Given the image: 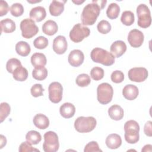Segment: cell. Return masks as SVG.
I'll list each match as a JSON object with an SVG mask.
<instances>
[{"label": "cell", "mask_w": 152, "mask_h": 152, "mask_svg": "<svg viewBox=\"0 0 152 152\" xmlns=\"http://www.w3.org/2000/svg\"><path fill=\"white\" fill-rule=\"evenodd\" d=\"M101 10L100 7L92 1L87 4L83 8L81 13V21L84 26H90L95 23Z\"/></svg>", "instance_id": "6da1fadb"}, {"label": "cell", "mask_w": 152, "mask_h": 152, "mask_svg": "<svg viewBox=\"0 0 152 152\" xmlns=\"http://www.w3.org/2000/svg\"><path fill=\"white\" fill-rule=\"evenodd\" d=\"M90 57L94 62L100 63L105 66L113 65L115 60V57L110 52L100 48H94L90 53Z\"/></svg>", "instance_id": "7a4b0ae2"}, {"label": "cell", "mask_w": 152, "mask_h": 152, "mask_svg": "<svg viewBox=\"0 0 152 152\" xmlns=\"http://www.w3.org/2000/svg\"><path fill=\"white\" fill-rule=\"evenodd\" d=\"M125 139L129 144H135L139 141L140 126L134 120H129L124 125Z\"/></svg>", "instance_id": "3957f363"}, {"label": "cell", "mask_w": 152, "mask_h": 152, "mask_svg": "<svg viewBox=\"0 0 152 152\" xmlns=\"http://www.w3.org/2000/svg\"><path fill=\"white\" fill-rule=\"evenodd\" d=\"M96 124V119L93 116H80L74 122V128L79 132L86 133L93 131Z\"/></svg>", "instance_id": "277c9868"}, {"label": "cell", "mask_w": 152, "mask_h": 152, "mask_svg": "<svg viewBox=\"0 0 152 152\" xmlns=\"http://www.w3.org/2000/svg\"><path fill=\"white\" fill-rule=\"evenodd\" d=\"M113 90L110 84L103 83L99 84L97 88V98L98 102L102 104L110 103L112 99Z\"/></svg>", "instance_id": "5b68a950"}, {"label": "cell", "mask_w": 152, "mask_h": 152, "mask_svg": "<svg viewBox=\"0 0 152 152\" xmlns=\"http://www.w3.org/2000/svg\"><path fill=\"white\" fill-rule=\"evenodd\" d=\"M138 25L141 28H147L151 24V17L149 8L144 4H141L137 8Z\"/></svg>", "instance_id": "8992f818"}, {"label": "cell", "mask_w": 152, "mask_h": 152, "mask_svg": "<svg viewBox=\"0 0 152 152\" xmlns=\"http://www.w3.org/2000/svg\"><path fill=\"white\" fill-rule=\"evenodd\" d=\"M43 149L45 152H56L59 147L58 135L53 131H48L44 135Z\"/></svg>", "instance_id": "52a82bcc"}, {"label": "cell", "mask_w": 152, "mask_h": 152, "mask_svg": "<svg viewBox=\"0 0 152 152\" xmlns=\"http://www.w3.org/2000/svg\"><path fill=\"white\" fill-rule=\"evenodd\" d=\"M90 29L81 23H77L74 26L69 32L70 39L75 42L78 43L81 42L84 38L90 35Z\"/></svg>", "instance_id": "ba28073f"}, {"label": "cell", "mask_w": 152, "mask_h": 152, "mask_svg": "<svg viewBox=\"0 0 152 152\" xmlns=\"http://www.w3.org/2000/svg\"><path fill=\"white\" fill-rule=\"evenodd\" d=\"M21 34L24 38L30 39L39 31V28L35 22L30 18H25L20 23Z\"/></svg>", "instance_id": "9c48e42d"}, {"label": "cell", "mask_w": 152, "mask_h": 152, "mask_svg": "<svg viewBox=\"0 0 152 152\" xmlns=\"http://www.w3.org/2000/svg\"><path fill=\"white\" fill-rule=\"evenodd\" d=\"M49 99L52 103H58L62 98L63 88L59 82H52L48 87Z\"/></svg>", "instance_id": "30bf717a"}, {"label": "cell", "mask_w": 152, "mask_h": 152, "mask_svg": "<svg viewBox=\"0 0 152 152\" xmlns=\"http://www.w3.org/2000/svg\"><path fill=\"white\" fill-rule=\"evenodd\" d=\"M148 71L144 67H135L130 69L128 75L129 79L134 82L140 83L145 81L148 77Z\"/></svg>", "instance_id": "8fae6325"}, {"label": "cell", "mask_w": 152, "mask_h": 152, "mask_svg": "<svg viewBox=\"0 0 152 152\" xmlns=\"http://www.w3.org/2000/svg\"><path fill=\"white\" fill-rule=\"evenodd\" d=\"M144 36L143 33L138 29L131 30L128 35V41L133 48H139L144 42Z\"/></svg>", "instance_id": "7c38bea8"}, {"label": "cell", "mask_w": 152, "mask_h": 152, "mask_svg": "<svg viewBox=\"0 0 152 152\" xmlns=\"http://www.w3.org/2000/svg\"><path fill=\"white\" fill-rule=\"evenodd\" d=\"M68 43L66 38L64 36H58L53 41V51L59 55L63 54L67 50Z\"/></svg>", "instance_id": "4fadbf2b"}, {"label": "cell", "mask_w": 152, "mask_h": 152, "mask_svg": "<svg viewBox=\"0 0 152 152\" xmlns=\"http://www.w3.org/2000/svg\"><path fill=\"white\" fill-rule=\"evenodd\" d=\"M84 59V55L82 51L79 49H74L70 52L68 61L69 64L74 67H77L81 65Z\"/></svg>", "instance_id": "5bb4252c"}, {"label": "cell", "mask_w": 152, "mask_h": 152, "mask_svg": "<svg viewBox=\"0 0 152 152\" xmlns=\"http://www.w3.org/2000/svg\"><path fill=\"white\" fill-rule=\"evenodd\" d=\"M111 53L116 58L121 57L126 50V45L124 41L116 40L110 46Z\"/></svg>", "instance_id": "9a60e30c"}, {"label": "cell", "mask_w": 152, "mask_h": 152, "mask_svg": "<svg viewBox=\"0 0 152 152\" xmlns=\"http://www.w3.org/2000/svg\"><path fill=\"white\" fill-rule=\"evenodd\" d=\"M30 17L36 22H40L44 20L46 16V10L42 6H38L31 8L29 13Z\"/></svg>", "instance_id": "2e32d148"}, {"label": "cell", "mask_w": 152, "mask_h": 152, "mask_svg": "<svg viewBox=\"0 0 152 152\" xmlns=\"http://www.w3.org/2000/svg\"><path fill=\"white\" fill-rule=\"evenodd\" d=\"M138 93L139 91L138 87L133 84L126 85L122 90V94L124 97L128 100H132L136 99Z\"/></svg>", "instance_id": "e0dca14e"}, {"label": "cell", "mask_w": 152, "mask_h": 152, "mask_svg": "<svg viewBox=\"0 0 152 152\" xmlns=\"http://www.w3.org/2000/svg\"><path fill=\"white\" fill-rule=\"evenodd\" d=\"M107 147L110 149H116L122 144V139L119 135L117 134H111L109 135L105 141Z\"/></svg>", "instance_id": "ac0fdd59"}, {"label": "cell", "mask_w": 152, "mask_h": 152, "mask_svg": "<svg viewBox=\"0 0 152 152\" xmlns=\"http://www.w3.org/2000/svg\"><path fill=\"white\" fill-rule=\"evenodd\" d=\"M66 1H52L49 5V12L53 16H59L64 10V4Z\"/></svg>", "instance_id": "d6986e66"}, {"label": "cell", "mask_w": 152, "mask_h": 152, "mask_svg": "<svg viewBox=\"0 0 152 152\" xmlns=\"http://www.w3.org/2000/svg\"><path fill=\"white\" fill-rule=\"evenodd\" d=\"M33 122L34 125L40 129H46L49 125V120L48 118L42 113L36 115L33 118Z\"/></svg>", "instance_id": "ffe728a7"}, {"label": "cell", "mask_w": 152, "mask_h": 152, "mask_svg": "<svg viewBox=\"0 0 152 152\" xmlns=\"http://www.w3.org/2000/svg\"><path fill=\"white\" fill-rule=\"evenodd\" d=\"M59 112L63 118H70L74 115L75 112V107L74 105L71 103H64L61 106Z\"/></svg>", "instance_id": "44dd1931"}, {"label": "cell", "mask_w": 152, "mask_h": 152, "mask_svg": "<svg viewBox=\"0 0 152 152\" xmlns=\"http://www.w3.org/2000/svg\"><path fill=\"white\" fill-rule=\"evenodd\" d=\"M108 114L112 119L119 121L124 117V112L120 106L118 104H113L109 108Z\"/></svg>", "instance_id": "7402d4cb"}, {"label": "cell", "mask_w": 152, "mask_h": 152, "mask_svg": "<svg viewBox=\"0 0 152 152\" xmlns=\"http://www.w3.org/2000/svg\"><path fill=\"white\" fill-rule=\"evenodd\" d=\"M58 27L56 23L51 20L46 21L42 26L43 32L49 36L55 34L58 31Z\"/></svg>", "instance_id": "603a6c76"}, {"label": "cell", "mask_w": 152, "mask_h": 152, "mask_svg": "<svg viewBox=\"0 0 152 152\" xmlns=\"http://www.w3.org/2000/svg\"><path fill=\"white\" fill-rule=\"evenodd\" d=\"M31 62L34 68L45 66L47 62L46 56L42 53H34L31 56Z\"/></svg>", "instance_id": "cb8c5ba5"}, {"label": "cell", "mask_w": 152, "mask_h": 152, "mask_svg": "<svg viewBox=\"0 0 152 152\" xmlns=\"http://www.w3.org/2000/svg\"><path fill=\"white\" fill-rule=\"evenodd\" d=\"M1 24V33H10L13 32L16 28L15 22L10 18H5L0 21Z\"/></svg>", "instance_id": "d4e9b609"}, {"label": "cell", "mask_w": 152, "mask_h": 152, "mask_svg": "<svg viewBox=\"0 0 152 152\" xmlns=\"http://www.w3.org/2000/svg\"><path fill=\"white\" fill-rule=\"evenodd\" d=\"M15 50L19 55L26 56L30 53L31 48L28 43L24 41H20L15 45Z\"/></svg>", "instance_id": "484cf974"}, {"label": "cell", "mask_w": 152, "mask_h": 152, "mask_svg": "<svg viewBox=\"0 0 152 152\" xmlns=\"http://www.w3.org/2000/svg\"><path fill=\"white\" fill-rule=\"evenodd\" d=\"M120 12V7L116 3H111L109 5L107 10L106 15L108 18L111 20L116 18Z\"/></svg>", "instance_id": "4316f807"}, {"label": "cell", "mask_w": 152, "mask_h": 152, "mask_svg": "<svg viewBox=\"0 0 152 152\" xmlns=\"http://www.w3.org/2000/svg\"><path fill=\"white\" fill-rule=\"evenodd\" d=\"M32 76L37 80H43L48 76V70L45 66L35 67L32 71Z\"/></svg>", "instance_id": "83f0119b"}, {"label": "cell", "mask_w": 152, "mask_h": 152, "mask_svg": "<svg viewBox=\"0 0 152 152\" xmlns=\"http://www.w3.org/2000/svg\"><path fill=\"white\" fill-rule=\"evenodd\" d=\"M13 78L19 81H25L28 77V71L27 69L22 65L18 67L13 72Z\"/></svg>", "instance_id": "f1b7e54d"}, {"label": "cell", "mask_w": 152, "mask_h": 152, "mask_svg": "<svg viewBox=\"0 0 152 152\" xmlns=\"http://www.w3.org/2000/svg\"><path fill=\"white\" fill-rule=\"evenodd\" d=\"M26 139L30 144L36 145L40 142L42 140V136L39 132L31 130L27 133L26 135Z\"/></svg>", "instance_id": "f546056e"}, {"label": "cell", "mask_w": 152, "mask_h": 152, "mask_svg": "<svg viewBox=\"0 0 152 152\" xmlns=\"http://www.w3.org/2000/svg\"><path fill=\"white\" fill-rule=\"evenodd\" d=\"M121 21L125 26H131L135 21L134 13L131 11H124L121 17Z\"/></svg>", "instance_id": "4dcf8cb0"}, {"label": "cell", "mask_w": 152, "mask_h": 152, "mask_svg": "<svg viewBox=\"0 0 152 152\" xmlns=\"http://www.w3.org/2000/svg\"><path fill=\"white\" fill-rule=\"evenodd\" d=\"M76 84L81 87L88 86L91 82L90 76L87 74H79L75 80Z\"/></svg>", "instance_id": "1f68e13d"}, {"label": "cell", "mask_w": 152, "mask_h": 152, "mask_svg": "<svg viewBox=\"0 0 152 152\" xmlns=\"http://www.w3.org/2000/svg\"><path fill=\"white\" fill-rule=\"evenodd\" d=\"M21 65V63L19 59L17 58H11L7 62L6 68L8 72L13 74L14 71Z\"/></svg>", "instance_id": "d6a6232c"}, {"label": "cell", "mask_w": 152, "mask_h": 152, "mask_svg": "<svg viewBox=\"0 0 152 152\" xmlns=\"http://www.w3.org/2000/svg\"><path fill=\"white\" fill-rule=\"evenodd\" d=\"M34 46L39 49L46 48L48 45V40L44 36H39L36 38L33 42Z\"/></svg>", "instance_id": "836d02e7"}, {"label": "cell", "mask_w": 152, "mask_h": 152, "mask_svg": "<svg viewBox=\"0 0 152 152\" xmlns=\"http://www.w3.org/2000/svg\"><path fill=\"white\" fill-rule=\"evenodd\" d=\"M90 76L95 81L100 80L102 79L104 77V70L100 67H93L91 69Z\"/></svg>", "instance_id": "e575fe53"}, {"label": "cell", "mask_w": 152, "mask_h": 152, "mask_svg": "<svg viewBox=\"0 0 152 152\" xmlns=\"http://www.w3.org/2000/svg\"><path fill=\"white\" fill-rule=\"evenodd\" d=\"M11 14L14 17L21 16L24 12V8L20 3H14L10 8Z\"/></svg>", "instance_id": "d590c367"}, {"label": "cell", "mask_w": 152, "mask_h": 152, "mask_svg": "<svg viewBox=\"0 0 152 152\" xmlns=\"http://www.w3.org/2000/svg\"><path fill=\"white\" fill-rule=\"evenodd\" d=\"M97 30L102 34H107L111 30L110 24L106 20H101L97 26Z\"/></svg>", "instance_id": "8d00e7d4"}, {"label": "cell", "mask_w": 152, "mask_h": 152, "mask_svg": "<svg viewBox=\"0 0 152 152\" xmlns=\"http://www.w3.org/2000/svg\"><path fill=\"white\" fill-rule=\"evenodd\" d=\"M11 110V107L10 105L6 102H2L1 103V109H0V119L1 122H2L4 119L9 115Z\"/></svg>", "instance_id": "74e56055"}, {"label": "cell", "mask_w": 152, "mask_h": 152, "mask_svg": "<svg viewBox=\"0 0 152 152\" xmlns=\"http://www.w3.org/2000/svg\"><path fill=\"white\" fill-rule=\"evenodd\" d=\"M43 91L44 89L40 84H35L31 87L30 89L31 94L34 97L43 96Z\"/></svg>", "instance_id": "f35d334b"}, {"label": "cell", "mask_w": 152, "mask_h": 152, "mask_svg": "<svg viewBox=\"0 0 152 152\" xmlns=\"http://www.w3.org/2000/svg\"><path fill=\"white\" fill-rule=\"evenodd\" d=\"M84 152H102V150L100 149L98 143L96 141H91L87 144L84 149Z\"/></svg>", "instance_id": "ab89813d"}, {"label": "cell", "mask_w": 152, "mask_h": 152, "mask_svg": "<svg viewBox=\"0 0 152 152\" xmlns=\"http://www.w3.org/2000/svg\"><path fill=\"white\" fill-rule=\"evenodd\" d=\"M110 78L113 83H120L124 80V74L121 71L116 70L112 73Z\"/></svg>", "instance_id": "60d3db41"}, {"label": "cell", "mask_w": 152, "mask_h": 152, "mask_svg": "<svg viewBox=\"0 0 152 152\" xmlns=\"http://www.w3.org/2000/svg\"><path fill=\"white\" fill-rule=\"evenodd\" d=\"M32 144H30L29 142L24 141L19 146V151L20 152H25V151H40L39 150L33 148L31 145Z\"/></svg>", "instance_id": "b9f144b4"}, {"label": "cell", "mask_w": 152, "mask_h": 152, "mask_svg": "<svg viewBox=\"0 0 152 152\" xmlns=\"http://www.w3.org/2000/svg\"><path fill=\"white\" fill-rule=\"evenodd\" d=\"M10 10L9 6L5 1H0V16L6 15Z\"/></svg>", "instance_id": "7bdbcfd3"}, {"label": "cell", "mask_w": 152, "mask_h": 152, "mask_svg": "<svg viewBox=\"0 0 152 152\" xmlns=\"http://www.w3.org/2000/svg\"><path fill=\"white\" fill-rule=\"evenodd\" d=\"M152 122L151 121H147L144 125V132L145 134L148 137L152 136Z\"/></svg>", "instance_id": "ee69618b"}, {"label": "cell", "mask_w": 152, "mask_h": 152, "mask_svg": "<svg viewBox=\"0 0 152 152\" xmlns=\"http://www.w3.org/2000/svg\"><path fill=\"white\" fill-rule=\"evenodd\" d=\"M0 148H2L4 146H5L7 144V139L6 137L3 135H0Z\"/></svg>", "instance_id": "f6af8a7d"}, {"label": "cell", "mask_w": 152, "mask_h": 152, "mask_svg": "<svg viewBox=\"0 0 152 152\" xmlns=\"http://www.w3.org/2000/svg\"><path fill=\"white\" fill-rule=\"evenodd\" d=\"M92 1H93L94 2L97 4L101 8V10L103 9L104 7H105V5L107 2V1H95V0H93Z\"/></svg>", "instance_id": "bcb514c9"}, {"label": "cell", "mask_w": 152, "mask_h": 152, "mask_svg": "<svg viewBox=\"0 0 152 152\" xmlns=\"http://www.w3.org/2000/svg\"><path fill=\"white\" fill-rule=\"evenodd\" d=\"M151 147L152 145L151 144H147L144 146L141 150V151H151Z\"/></svg>", "instance_id": "7dc6e473"}, {"label": "cell", "mask_w": 152, "mask_h": 152, "mask_svg": "<svg viewBox=\"0 0 152 152\" xmlns=\"http://www.w3.org/2000/svg\"><path fill=\"white\" fill-rule=\"evenodd\" d=\"M74 3H75V4H77V5H79V4H82V3H83L84 2V1H72Z\"/></svg>", "instance_id": "c3c4849f"}, {"label": "cell", "mask_w": 152, "mask_h": 152, "mask_svg": "<svg viewBox=\"0 0 152 152\" xmlns=\"http://www.w3.org/2000/svg\"><path fill=\"white\" fill-rule=\"evenodd\" d=\"M41 1H29V0H27V2H30V3H35V2H40Z\"/></svg>", "instance_id": "681fc988"}]
</instances>
